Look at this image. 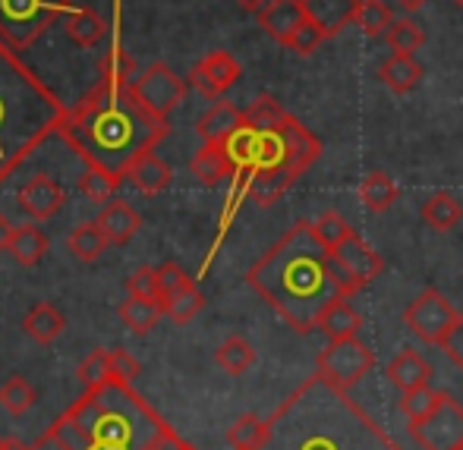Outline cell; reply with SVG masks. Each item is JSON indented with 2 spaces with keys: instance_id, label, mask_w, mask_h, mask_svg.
I'll list each match as a JSON object with an SVG mask.
<instances>
[{
  "instance_id": "5bb4252c",
  "label": "cell",
  "mask_w": 463,
  "mask_h": 450,
  "mask_svg": "<svg viewBox=\"0 0 463 450\" xmlns=\"http://www.w3.org/2000/svg\"><path fill=\"white\" fill-rule=\"evenodd\" d=\"M189 171H193V177L199 180L202 186H221L227 177H237L224 142H205V145L195 152V158L189 161Z\"/></svg>"
},
{
  "instance_id": "603a6c76",
  "label": "cell",
  "mask_w": 463,
  "mask_h": 450,
  "mask_svg": "<svg viewBox=\"0 0 463 450\" xmlns=\"http://www.w3.org/2000/svg\"><path fill=\"white\" fill-rule=\"evenodd\" d=\"M61 23H63V32H67L70 42H73L76 48H86V51L95 48V44L104 38V32H108V23H104L95 10H89V6H73Z\"/></svg>"
},
{
  "instance_id": "9a60e30c",
  "label": "cell",
  "mask_w": 463,
  "mask_h": 450,
  "mask_svg": "<svg viewBox=\"0 0 463 450\" xmlns=\"http://www.w3.org/2000/svg\"><path fill=\"white\" fill-rule=\"evenodd\" d=\"M95 224L101 227V233L108 237V243L123 246L139 233L142 218L133 205H127V202H120V199H110L108 205L101 208V214H98Z\"/></svg>"
},
{
  "instance_id": "ac0fdd59",
  "label": "cell",
  "mask_w": 463,
  "mask_h": 450,
  "mask_svg": "<svg viewBox=\"0 0 463 450\" xmlns=\"http://www.w3.org/2000/svg\"><path fill=\"white\" fill-rule=\"evenodd\" d=\"M384 375H388V381L403 394V390H413V388L429 384V378H432V365L422 360V353H416V350L407 347L388 362Z\"/></svg>"
},
{
  "instance_id": "cb8c5ba5",
  "label": "cell",
  "mask_w": 463,
  "mask_h": 450,
  "mask_svg": "<svg viewBox=\"0 0 463 450\" xmlns=\"http://www.w3.org/2000/svg\"><path fill=\"white\" fill-rule=\"evenodd\" d=\"M23 328H25V334L32 337V341H38V343H54L57 337L63 334V328H67V318H63V312L57 309L54 303H35L29 312H25V318H23Z\"/></svg>"
},
{
  "instance_id": "7402d4cb",
  "label": "cell",
  "mask_w": 463,
  "mask_h": 450,
  "mask_svg": "<svg viewBox=\"0 0 463 450\" xmlns=\"http://www.w3.org/2000/svg\"><path fill=\"white\" fill-rule=\"evenodd\" d=\"M48 249H51L48 233H44L42 227H35V224L13 227L10 243H6V252L13 256V262L25 265V268H32V265L42 262L44 252H48Z\"/></svg>"
},
{
  "instance_id": "db71d44e",
  "label": "cell",
  "mask_w": 463,
  "mask_h": 450,
  "mask_svg": "<svg viewBox=\"0 0 463 450\" xmlns=\"http://www.w3.org/2000/svg\"><path fill=\"white\" fill-rule=\"evenodd\" d=\"M454 450H463V445H460V447H454Z\"/></svg>"
},
{
  "instance_id": "7c38bea8",
  "label": "cell",
  "mask_w": 463,
  "mask_h": 450,
  "mask_svg": "<svg viewBox=\"0 0 463 450\" xmlns=\"http://www.w3.org/2000/svg\"><path fill=\"white\" fill-rule=\"evenodd\" d=\"M63 202H67V192H63L61 183L54 177H48V173H38V177H32L19 189V208L35 220L54 218L63 208Z\"/></svg>"
},
{
  "instance_id": "d6a6232c",
  "label": "cell",
  "mask_w": 463,
  "mask_h": 450,
  "mask_svg": "<svg viewBox=\"0 0 463 450\" xmlns=\"http://www.w3.org/2000/svg\"><path fill=\"white\" fill-rule=\"evenodd\" d=\"M356 25L363 29V35L378 38V35H388L391 23H394V13L384 0H360V10H356Z\"/></svg>"
},
{
  "instance_id": "e575fe53",
  "label": "cell",
  "mask_w": 463,
  "mask_h": 450,
  "mask_svg": "<svg viewBox=\"0 0 463 450\" xmlns=\"http://www.w3.org/2000/svg\"><path fill=\"white\" fill-rule=\"evenodd\" d=\"M384 38H388V44H391L394 54H416V51L426 44V32H422V25L413 23L410 16L394 19Z\"/></svg>"
},
{
  "instance_id": "7a4b0ae2",
  "label": "cell",
  "mask_w": 463,
  "mask_h": 450,
  "mask_svg": "<svg viewBox=\"0 0 463 450\" xmlns=\"http://www.w3.org/2000/svg\"><path fill=\"white\" fill-rule=\"evenodd\" d=\"M246 284L290 324L297 334L318 328V318L341 296L331 274L328 246L316 224L299 220L246 271Z\"/></svg>"
},
{
  "instance_id": "8d00e7d4",
  "label": "cell",
  "mask_w": 463,
  "mask_h": 450,
  "mask_svg": "<svg viewBox=\"0 0 463 450\" xmlns=\"http://www.w3.org/2000/svg\"><path fill=\"white\" fill-rule=\"evenodd\" d=\"M202 309H205V296H202L195 284H189L186 290H180V293H174L171 299H165L167 318H171V322H177V324L193 322Z\"/></svg>"
},
{
  "instance_id": "484cf974",
  "label": "cell",
  "mask_w": 463,
  "mask_h": 450,
  "mask_svg": "<svg viewBox=\"0 0 463 450\" xmlns=\"http://www.w3.org/2000/svg\"><path fill=\"white\" fill-rule=\"evenodd\" d=\"M136 63L133 57L123 51L120 44V35L114 32V42H110V51L101 57V67H98V82H104V86L110 89H129L136 82Z\"/></svg>"
},
{
  "instance_id": "30bf717a",
  "label": "cell",
  "mask_w": 463,
  "mask_h": 450,
  "mask_svg": "<svg viewBox=\"0 0 463 450\" xmlns=\"http://www.w3.org/2000/svg\"><path fill=\"white\" fill-rule=\"evenodd\" d=\"M413 438L422 450H454L463 445V403L458 397L441 394V403L426 416V419L410 426Z\"/></svg>"
},
{
  "instance_id": "277c9868",
  "label": "cell",
  "mask_w": 463,
  "mask_h": 450,
  "mask_svg": "<svg viewBox=\"0 0 463 450\" xmlns=\"http://www.w3.org/2000/svg\"><path fill=\"white\" fill-rule=\"evenodd\" d=\"M70 108L0 38V186L51 136H61Z\"/></svg>"
},
{
  "instance_id": "2e32d148",
  "label": "cell",
  "mask_w": 463,
  "mask_h": 450,
  "mask_svg": "<svg viewBox=\"0 0 463 450\" xmlns=\"http://www.w3.org/2000/svg\"><path fill=\"white\" fill-rule=\"evenodd\" d=\"M306 16L325 29V35L335 38L341 29H347L356 19V10H360V0H303Z\"/></svg>"
},
{
  "instance_id": "ee69618b",
  "label": "cell",
  "mask_w": 463,
  "mask_h": 450,
  "mask_svg": "<svg viewBox=\"0 0 463 450\" xmlns=\"http://www.w3.org/2000/svg\"><path fill=\"white\" fill-rule=\"evenodd\" d=\"M129 296H158V268H136L127 277Z\"/></svg>"
},
{
  "instance_id": "d4e9b609",
  "label": "cell",
  "mask_w": 463,
  "mask_h": 450,
  "mask_svg": "<svg viewBox=\"0 0 463 450\" xmlns=\"http://www.w3.org/2000/svg\"><path fill=\"white\" fill-rule=\"evenodd\" d=\"M378 80L382 86H388L394 95H407L420 86L422 80V67L416 63L413 54H391L388 61L378 67Z\"/></svg>"
},
{
  "instance_id": "44dd1931",
  "label": "cell",
  "mask_w": 463,
  "mask_h": 450,
  "mask_svg": "<svg viewBox=\"0 0 463 450\" xmlns=\"http://www.w3.org/2000/svg\"><path fill=\"white\" fill-rule=\"evenodd\" d=\"M117 312H120V322L127 324L133 334H148V331L167 315L165 299L161 296H129V299H123Z\"/></svg>"
},
{
  "instance_id": "6da1fadb",
  "label": "cell",
  "mask_w": 463,
  "mask_h": 450,
  "mask_svg": "<svg viewBox=\"0 0 463 450\" xmlns=\"http://www.w3.org/2000/svg\"><path fill=\"white\" fill-rule=\"evenodd\" d=\"M262 450H403L335 381L316 371L269 416Z\"/></svg>"
},
{
  "instance_id": "816d5d0a",
  "label": "cell",
  "mask_w": 463,
  "mask_h": 450,
  "mask_svg": "<svg viewBox=\"0 0 463 450\" xmlns=\"http://www.w3.org/2000/svg\"><path fill=\"white\" fill-rule=\"evenodd\" d=\"M6 447V438H0V450H4Z\"/></svg>"
},
{
  "instance_id": "d6986e66",
  "label": "cell",
  "mask_w": 463,
  "mask_h": 450,
  "mask_svg": "<svg viewBox=\"0 0 463 450\" xmlns=\"http://www.w3.org/2000/svg\"><path fill=\"white\" fill-rule=\"evenodd\" d=\"M363 318L360 312L350 305V296H337L335 303H328V309L318 318V331L328 341H347V337H360Z\"/></svg>"
},
{
  "instance_id": "f546056e",
  "label": "cell",
  "mask_w": 463,
  "mask_h": 450,
  "mask_svg": "<svg viewBox=\"0 0 463 450\" xmlns=\"http://www.w3.org/2000/svg\"><path fill=\"white\" fill-rule=\"evenodd\" d=\"M360 202L372 214L388 211V208L397 202V183L384 171H372L369 177L360 183Z\"/></svg>"
},
{
  "instance_id": "4dcf8cb0",
  "label": "cell",
  "mask_w": 463,
  "mask_h": 450,
  "mask_svg": "<svg viewBox=\"0 0 463 450\" xmlns=\"http://www.w3.org/2000/svg\"><path fill=\"white\" fill-rule=\"evenodd\" d=\"M38 403V390L32 388L29 378L23 375H10L4 384H0V407L6 409L10 416H25L32 407Z\"/></svg>"
},
{
  "instance_id": "83f0119b",
  "label": "cell",
  "mask_w": 463,
  "mask_h": 450,
  "mask_svg": "<svg viewBox=\"0 0 463 450\" xmlns=\"http://www.w3.org/2000/svg\"><path fill=\"white\" fill-rule=\"evenodd\" d=\"M214 362H218L227 375L240 378L256 365V347H252L243 334H231L218 350H214Z\"/></svg>"
},
{
  "instance_id": "ffe728a7",
  "label": "cell",
  "mask_w": 463,
  "mask_h": 450,
  "mask_svg": "<svg viewBox=\"0 0 463 450\" xmlns=\"http://www.w3.org/2000/svg\"><path fill=\"white\" fill-rule=\"evenodd\" d=\"M127 177L133 180V186L139 189V192L158 195V192H165V189L171 186L174 171L155 152H146V155H139L133 164H129Z\"/></svg>"
},
{
  "instance_id": "4316f807",
  "label": "cell",
  "mask_w": 463,
  "mask_h": 450,
  "mask_svg": "<svg viewBox=\"0 0 463 450\" xmlns=\"http://www.w3.org/2000/svg\"><path fill=\"white\" fill-rule=\"evenodd\" d=\"M422 220L426 227H432L435 233H448L463 220V205L458 195L451 192H432L422 202Z\"/></svg>"
},
{
  "instance_id": "5b68a950",
  "label": "cell",
  "mask_w": 463,
  "mask_h": 450,
  "mask_svg": "<svg viewBox=\"0 0 463 450\" xmlns=\"http://www.w3.org/2000/svg\"><path fill=\"white\" fill-rule=\"evenodd\" d=\"M70 10V0H0V38L23 54Z\"/></svg>"
},
{
  "instance_id": "f1b7e54d",
  "label": "cell",
  "mask_w": 463,
  "mask_h": 450,
  "mask_svg": "<svg viewBox=\"0 0 463 450\" xmlns=\"http://www.w3.org/2000/svg\"><path fill=\"white\" fill-rule=\"evenodd\" d=\"M269 419H259V416L246 413L227 428V445L233 450H262L269 445Z\"/></svg>"
},
{
  "instance_id": "b9f144b4",
  "label": "cell",
  "mask_w": 463,
  "mask_h": 450,
  "mask_svg": "<svg viewBox=\"0 0 463 450\" xmlns=\"http://www.w3.org/2000/svg\"><path fill=\"white\" fill-rule=\"evenodd\" d=\"M189 284H193V277H189L177 262H165L158 268V296L161 299H171L174 293L186 290Z\"/></svg>"
},
{
  "instance_id": "681fc988",
  "label": "cell",
  "mask_w": 463,
  "mask_h": 450,
  "mask_svg": "<svg viewBox=\"0 0 463 450\" xmlns=\"http://www.w3.org/2000/svg\"><path fill=\"white\" fill-rule=\"evenodd\" d=\"M237 4L243 6V10H250V13H259L265 4H269V0H237Z\"/></svg>"
},
{
  "instance_id": "f907efd6",
  "label": "cell",
  "mask_w": 463,
  "mask_h": 450,
  "mask_svg": "<svg viewBox=\"0 0 463 450\" xmlns=\"http://www.w3.org/2000/svg\"><path fill=\"white\" fill-rule=\"evenodd\" d=\"M4 450H35V447H29V445H23L19 438H6V447Z\"/></svg>"
},
{
  "instance_id": "c3c4849f",
  "label": "cell",
  "mask_w": 463,
  "mask_h": 450,
  "mask_svg": "<svg viewBox=\"0 0 463 450\" xmlns=\"http://www.w3.org/2000/svg\"><path fill=\"white\" fill-rule=\"evenodd\" d=\"M397 6H401L403 13H416V10H422V6L429 4V0H394Z\"/></svg>"
},
{
  "instance_id": "bcb514c9",
  "label": "cell",
  "mask_w": 463,
  "mask_h": 450,
  "mask_svg": "<svg viewBox=\"0 0 463 450\" xmlns=\"http://www.w3.org/2000/svg\"><path fill=\"white\" fill-rule=\"evenodd\" d=\"M142 450H193V447H189L186 441L180 438L177 432H174V428H167V426H165V428H161V432L155 435V438L148 441V445L142 447Z\"/></svg>"
},
{
  "instance_id": "4fadbf2b",
  "label": "cell",
  "mask_w": 463,
  "mask_h": 450,
  "mask_svg": "<svg viewBox=\"0 0 463 450\" xmlns=\"http://www.w3.org/2000/svg\"><path fill=\"white\" fill-rule=\"evenodd\" d=\"M256 16H259V25H262V29L280 44L290 42L293 32H297L299 25L309 19V16H306L303 0H269V4L256 13Z\"/></svg>"
},
{
  "instance_id": "ab89813d",
  "label": "cell",
  "mask_w": 463,
  "mask_h": 450,
  "mask_svg": "<svg viewBox=\"0 0 463 450\" xmlns=\"http://www.w3.org/2000/svg\"><path fill=\"white\" fill-rule=\"evenodd\" d=\"M328 42V35H325V29H318L312 19H306L303 25H299L297 32H293V38L287 42V48L290 51H297L299 57H309V54H316L322 44Z\"/></svg>"
},
{
  "instance_id": "7dc6e473",
  "label": "cell",
  "mask_w": 463,
  "mask_h": 450,
  "mask_svg": "<svg viewBox=\"0 0 463 450\" xmlns=\"http://www.w3.org/2000/svg\"><path fill=\"white\" fill-rule=\"evenodd\" d=\"M10 233H13V224L0 214V252H6V243H10Z\"/></svg>"
},
{
  "instance_id": "ba28073f",
  "label": "cell",
  "mask_w": 463,
  "mask_h": 450,
  "mask_svg": "<svg viewBox=\"0 0 463 450\" xmlns=\"http://www.w3.org/2000/svg\"><path fill=\"white\" fill-rule=\"evenodd\" d=\"M133 95H136V101L148 110V114L167 120L171 110H177L180 101L186 98V82L180 80L167 63H152L146 73L136 76Z\"/></svg>"
},
{
  "instance_id": "7bdbcfd3",
  "label": "cell",
  "mask_w": 463,
  "mask_h": 450,
  "mask_svg": "<svg viewBox=\"0 0 463 450\" xmlns=\"http://www.w3.org/2000/svg\"><path fill=\"white\" fill-rule=\"evenodd\" d=\"M139 371H142V362L136 360L129 350H123V347L110 350V378H114V381L133 384L136 378H139Z\"/></svg>"
},
{
  "instance_id": "1f68e13d",
  "label": "cell",
  "mask_w": 463,
  "mask_h": 450,
  "mask_svg": "<svg viewBox=\"0 0 463 450\" xmlns=\"http://www.w3.org/2000/svg\"><path fill=\"white\" fill-rule=\"evenodd\" d=\"M108 246H110L108 237H104L98 224H80L67 237V249L73 252L80 262H98V258L104 256V249H108Z\"/></svg>"
},
{
  "instance_id": "d590c367",
  "label": "cell",
  "mask_w": 463,
  "mask_h": 450,
  "mask_svg": "<svg viewBox=\"0 0 463 450\" xmlns=\"http://www.w3.org/2000/svg\"><path fill=\"white\" fill-rule=\"evenodd\" d=\"M117 186H120V177H114V173L104 171V167H98V164H89L86 173L80 177V189L89 202H110L117 192Z\"/></svg>"
},
{
  "instance_id": "f5cc1de1",
  "label": "cell",
  "mask_w": 463,
  "mask_h": 450,
  "mask_svg": "<svg viewBox=\"0 0 463 450\" xmlns=\"http://www.w3.org/2000/svg\"><path fill=\"white\" fill-rule=\"evenodd\" d=\"M454 4H458V6H463V0H454Z\"/></svg>"
},
{
  "instance_id": "52a82bcc",
  "label": "cell",
  "mask_w": 463,
  "mask_h": 450,
  "mask_svg": "<svg viewBox=\"0 0 463 450\" xmlns=\"http://www.w3.org/2000/svg\"><path fill=\"white\" fill-rule=\"evenodd\" d=\"M372 365H375V353L369 343H363L360 337H347V341H328V347L318 353L316 371H322L337 388L350 390L369 375Z\"/></svg>"
},
{
  "instance_id": "9c48e42d",
  "label": "cell",
  "mask_w": 463,
  "mask_h": 450,
  "mask_svg": "<svg viewBox=\"0 0 463 450\" xmlns=\"http://www.w3.org/2000/svg\"><path fill=\"white\" fill-rule=\"evenodd\" d=\"M458 315H460V312L454 309V305L448 303L439 290H432V286H429V290H422L420 296H416L413 303L403 309V324H407V328L413 331L422 343H432V347H439V343L445 341L448 328H451Z\"/></svg>"
},
{
  "instance_id": "f6af8a7d",
  "label": "cell",
  "mask_w": 463,
  "mask_h": 450,
  "mask_svg": "<svg viewBox=\"0 0 463 450\" xmlns=\"http://www.w3.org/2000/svg\"><path fill=\"white\" fill-rule=\"evenodd\" d=\"M439 350L448 356L458 369H463V312L458 318H454V324L448 328V334H445V341L439 343Z\"/></svg>"
},
{
  "instance_id": "74e56055",
  "label": "cell",
  "mask_w": 463,
  "mask_h": 450,
  "mask_svg": "<svg viewBox=\"0 0 463 450\" xmlns=\"http://www.w3.org/2000/svg\"><path fill=\"white\" fill-rule=\"evenodd\" d=\"M284 117H287V110L280 108L278 98H271V95H259L256 101L243 110L246 127H252V129H271V127H278Z\"/></svg>"
},
{
  "instance_id": "8992f818",
  "label": "cell",
  "mask_w": 463,
  "mask_h": 450,
  "mask_svg": "<svg viewBox=\"0 0 463 450\" xmlns=\"http://www.w3.org/2000/svg\"><path fill=\"white\" fill-rule=\"evenodd\" d=\"M328 258L341 296H356V293L366 290L372 280L384 271L382 256L356 230H350L335 249H328Z\"/></svg>"
},
{
  "instance_id": "8fae6325",
  "label": "cell",
  "mask_w": 463,
  "mask_h": 450,
  "mask_svg": "<svg viewBox=\"0 0 463 450\" xmlns=\"http://www.w3.org/2000/svg\"><path fill=\"white\" fill-rule=\"evenodd\" d=\"M240 80V63L233 61L227 51H212L208 57H202L193 70H189V86L199 91L202 98H221L231 86H237Z\"/></svg>"
},
{
  "instance_id": "3957f363",
  "label": "cell",
  "mask_w": 463,
  "mask_h": 450,
  "mask_svg": "<svg viewBox=\"0 0 463 450\" xmlns=\"http://www.w3.org/2000/svg\"><path fill=\"white\" fill-rule=\"evenodd\" d=\"M171 133L167 120L148 114L129 89H110L95 82L80 104L70 108V117L61 129V139L89 164L110 171L114 177H127L129 164L139 155L155 152Z\"/></svg>"
},
{
  "instance_id": "e0dca14e",
  "label": "cell",
  "mask_w": 463,
  "mask_h": 450,
  "mask_svg": "<svg viewBox=\"0 0 463 450\" xmlns=\"http://www.w3.org/2000/svg\"><path fill=\"white\" fill-rule=\"evenodd\" d=\"M246 120H243V110L231 101H214L205 114L199 117V136L205 142H227L237 129H243Z\"/></svg>"
},
{
  "instance_id": "836d02e7",
  "label": "cell",
  "mask_w": 463,
  "mask_h": 450,
  "mask_svg": "<svg viewBox=\"0 0 463 450\" xmlns=\"http://www.w3.org/2000/svg\"><path fill=\"white\" fill-rule=\"evenodd\" d=\"M441 394H445V390H435L432 384H422V388L403 390V394H401V413L407 416V422L413 426V422L426 419V416L432 413L435 407H439Z\"/></svg>"
},
{
  "instance_id": "60d3db41",
  "label": "cell",
  "mask_w": 463,
  "mask_h": 450,
  "mask_svg": "<svg viewBox=\"0 0 463 450\" xmlns=\"http://www.w3.org/2000/svg\"><path fill=\"white\" fill-rule=\"evenodd\" d=\"M312 224H316V233L322 237V243L328 246V249H335V246L341 243V239L347 237L350 230H354V227H350L337 211H325L322 218L312 220Z\"/></svg>"
},
{
  "instance_id": "f35d334b",
  "label": "cell",
  "mask_w": 463,
  "mask_h": 450,
  "mask_svg": "<svg viewBox=\"0 0 463 450\" xmlns=\"http://www.w3.org/2000/svg\"><path fill=\"white\" fill-rule=\"evenodd\" d=\"M76 378H80V381L86 384L89 390L101 388V384H108V381H114V378H110V350H92V353H89L86 360L80 362V369H76Z\"/></svg>"
}]
</instances>
